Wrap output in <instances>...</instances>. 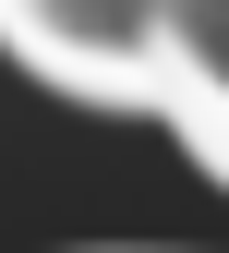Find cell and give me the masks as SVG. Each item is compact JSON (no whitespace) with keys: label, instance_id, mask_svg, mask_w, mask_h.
I'll return each mask as SVG.
<instances>
[{"label":"cell","instance_id":"2","mask_svg":"<svg viewBox=\"0 0 229 253\" xmlns=\"http://www.w3.org/2000/svg\"><path fill=\"white\" fill-rule=\"evenodd\" d=\"M157 109H169V133L229 181V0H169V37H157Z\"/></svg>","mask_w":229,"mask_h":253},{"label":"cell","instance_id":"1","mask_svg":"<svg viewBox=\"0 0 229 253\" xmlns=\"http://www.w3.org/2000/svg\"><path fill=\"white\" fill-rule=\"evenodd\" d=\"M0 37L37 84L96 109H157V37L169 0H0Z\"/></svg>","mask_w":229,"mask_h":253}]
</instances>
